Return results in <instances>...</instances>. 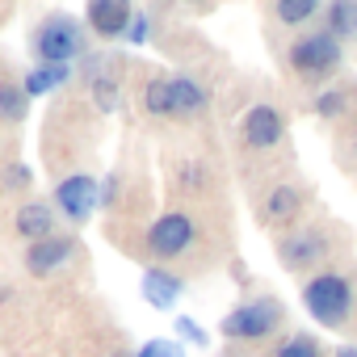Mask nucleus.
I'll return each mask as SVG.
<instances>
[{
    "label": "nucleus",
    "instance_id": "nucleus-15",
    "mask_svg": "<svg viewBox=\"0 0 357 357\" xmlns=\"http://www.w3.org/2000/svg\"><path fill=\"white\" fill-rule=\"evenodd\" d=\"M143 294H147L151 307H172L176 294H181V278L168 273V269H151V273L143 278Z\"/></svg>",
    "mask_w": 357,
    "mask_h": 357
},
{
    "label": "nucleus",
    "instance_id": "nucleus-26",
    "mask_svg": "<svg viewBox=\"0 0 357 357\" xmlns=\"http://www.w3.org/2000/svg\"><path fill=\"white\" fill-rule=\"evenodd\" d=\"M353 160H357V143H353Z\"/></svg>",
    "mask_w": 357,
    "mask_h": 357
},
{
    "label": "nucleus",
    "instance_id": "nucleus-22",
    "mask_svg": "<svg viewBox=\"0 0 357 357\" xmlns=\"http://www.w3.org/2000/svg\"><path fill=\"white\" fill-rule=\"evenodd\" d=\"M139 357H181V349L168 344V340H151V344L139 349Z\"/></svg>",
    "mask_w": 357,
    "mask_h": 357
},
{
    "label": "nucleus",
    "instance_id": "nucleus-27",
    "mask_svg": "<svg viewBox=\"0 0 357 357\" xmlns=\"http://www.w3.org/2000/svg\"><path fill=\"white\" fill-rule=\"evenodd\" d=\"M114 357H126V353H114Z\"/></svg>",
    "mask_w": 357,
    "mask_h": 357
},
{
    "label": "nucleus",
    "instance_id": "nucleus-17",
    "mask_svg": "<svg viewBox=\"0 0 357 357\" xmlns=\"http://www.w3.org/2000/svg\"><path fill=\"white\" fill-rule=\"evenodd\" d=\"M273 17H278L282 26L298 30V26L315 22V17H324V5H315V0H278V5H273Z\"/></svg>",
    "mask_w": 357,
    "mask_h": 357
},
{
    "label": "nucleus",
    "instance_id": "nucleus-2",
    "mask_svg": "<svg viewBox=\"0 0 357 357\" xmlns=\"http://www.w3.org/2000/svg\"><path fill=\"white\" fill-rule=\"evenodd\" d=\"M340 59H344L340 38H332L324 26L298 34V38L286 47V63H290V72H294L298 80H307V84H324V80H332V76L340 72Z\"/></svg>",
    "mask_w": 357,
    "mask_h": 357
},
{
    "label": "nucleus",
    "instance_id": "nucleus-14",
    "mask_svg": "<svg viewBox=\"0 0 357 357\" xmlns=\"http://www.w3.org/2000/svg\"><path fill=\"white\" fill-rule=\"evenodd\" d=\"M26 114H30V93H26V84L0 80V126H17Z\"/></svg>",
    "mask_w": 357,
    "mask_h": 357
},
{
    "label": "nucleus",
    "instance_id": "nucleus-4",
    "mask_svg": "<svg viewBox=\"0 0 357 357\" xmlns=\"http://www.w3.org/2000/svg\"><path fill=\"white\" fill-rule=\"evenodd\" d=\"M282 324H286V307L273 294H257V298H244L240 307H231L223 315L219 332L231 344H257V340H269Z\"/></svg>",
    "mask_w": 357,
    "mask_h": 357
},
{
    "label": "nucleus",
    "instance_id": "nucleus-21",
    "mask_svg": "<svg viewBox=\"0 0 357 357\" xmlns=\"http://www.w3.org/2000/svg\"><path fill=\"white\" fill-rule=\"evenodd\" d=\"M273 357H324V353H319V344H315L311 336H290Z\"/></svg>",
    "mask_w": 357,
    "mask_h": 357
},
{
    "label": "nucleus",
    "instance_id": "nucleus-7",
    "mask_svg": "<svg viewBox=\"0 0 357 357\" xmlns=\"http://www.w3.org/2000/svg\"><path fill=\"white\" fill-rule=\"evenodd\" d=\"M286 139V114L278 105H252L240 118V143L248 151H273Z\"/></svg>",
    "mask_w": 357,
    "mask_h": 357
},
{
    "label": "nucleus",
    "instance_id": "nucleus-11",
    "mask_svg": "<svg viewBox=\"0 0 357 357\" xmlns=\"http://www.w3.org/2000/svg\"><path fill=\"white\" fill-rule=\"evenodd\" d=\"M72 257H76V240H72V236H51V240L26 248V269H30L34 278H51V273L63 269Z\"/></svg>",
    "mask_w": 357,
    "mask_h": 357
},
{
    "label": "nucleus",
    "instance_id": "nucleus-19",
    "mask_svg": "<svg viewBox=\"0 0 357 357\" xmlns=\"http://www.w3.org/2000/svg\"><path fill=\"white\" fill-rule=\"evenodd\" d=\"M143 109L155 114V118H172V93H168V76H155L147 80L143 89Z\"/></svg>",
    "mask_w": 357,
    "mask_h": 357
},
{
    "label": "nucleus",
    "instance_id": "nucleus-3",
    "mask_svg": "<svg viewBox=\"0 0 357 357\" xmlns=\"http://www.w3.org/2000/svg\"><path fill=\"white\" fill-rule=\"evenodd\" d=\"M84 43H89V30H84L76 17H68V13L43 17V22L34 26V34H30V51H34L38 63H47V68H68L72 59L84 55Z\"/></svg>",
    "mask_w": 357,
    "mask_h": 357
},
{
    "label": "nucleus",
    "instance_id": "nucleus-13",
    "mask_svg": "<svg viewBox=\"0 0 357 357\" xmlns=\"http://www.w3.org/2000/svg\"><path fill=\"white\" fill-rule=\"evenodd\" d=\"M168 93H172V118H198L206 109V89L190 76H168Z\"/></svg>",
    "mask_w": 357,
    "mask_h": 357
},
{
    "label": "nucleus",
    "instance_id": "nucleus-8",
    "mask_svg": "<svg viewBox=\"0 0 357 357\" xmlns=\"http://www.w3.org/2000/svg\"><path fill=\"white\" fill-rule=\"evenodd\" d=\"M97 198H101V190H97V181H93L89 172H72V176H63V181L55 185V211L68 223H76V227L93 219Z\"/></svg>",
    "mask_w": 357,
    "mask_h": 357
},
{
    "label": "nucleus",
    "instance_id": "nucleus-24",
    "mask_svg": "<svg viewBox=\"0 0 357 357\" xmlns=\"http://www.w3.org/2000/svg\"><path fill=\"white\" fill-rule=\"evenodd\" d=\"M336 357H357V344H340V349H336Z\"/></svg>",
    "mask_w": 357,
    "mask_h": 357
},
{
    "label": "nucleus",
    "instance_id": "nucleus-10",
    "mask_svg": "<svg viewBox=\"0 0 357 357\" xmlns=\"http://www.w3.org/2000/svg\"><path fill=\"white\" fill-rule=\"evenodd\" d=\"M13 236L26 240V248H30V244H43V240H51V236H59V215H55V206H51V202H26V206H17V215H13Z\"/></svg>",
    "mask_w": 357,
    "mask_h": 357
},
{
    "label": "nucleus",
    "instance_id": "nucleus-5",
    "mask_svg": "<svg viewBox=\"0 0 357 357\" xmlns=\"http://www.w3.org/2000/svg\"><path fill=\"white\" fill-rule=\"evenodd\" d=\"M328 257H332V244H328L324 223H303V227H294V231H286L278 240V261H282L286 273L311 278V269H319Z\"/></svg>",
    "mask_w": 357,
    "mask_h": 357
},
{
    "label": "nucleus",
    "instance_id": "nucleus-16",
    "mask_svg": "<svg viewBox=\"0 0 357 357\" xmlns=\"http://www.w3.org/2000/svg\"><path fill=\"white\" fill-rule=\"evenodd\" d=\"M324 122H340L349 109H353V93H349V84H332V89H319V97H315V105H311Z\"/></svg>",
    "mask_w": 357,
    "mask_h": 357
},
{
    "label": "nucleus",
    "instance_id": "nucleus-6",
    "mask_svg": "<svg viewBox=\"0 0 357 357\" xmlns=\"http://www.w3.org/2000/svg\"><path fill=\"white\" fill-rule=\"evenodd\" d=\"M194 240H198V219H194L190 211H164V215L147 227V252H151L160 265L185 257V252L194 248Z\"/></svg>",
    "mask_w": 357,
    "mask_h": 357
},
{
    "label": "nucleus",
    "instance_id": "nucleus-12",
    "mask_svg": "<svg viewBox=\"0 0 357 357\" xmlns=\"http://www.w3.org/2000/svg\"><path fill=\"white\" fill-rule=\"evenodd\" d=\"M303 202H307L303 185H273L269 198H265V206H261L265 227H286V223H294V219L303 215Z\"/></svg>",
    "mask_w": 357,
    "mask_h": 357
},
{
    "label": "nucleus",
    "instance_id": "nucleus-1",
    "mask_svg": "<svg viewBox=\"0 0 357 357\" xmlns=\"http://www.w3.org/2000/svg\"><path fill=\"white\" fill-rule=\"evenodd\" d=\"M303 307H307V315H311L315 324L340 332V328H349V319H353L357 286H353V278L340 273V269H319V273H311V278L303 282Z\"/></svg>",
    "mask_w": 357,
    "mask_h": 357
},
{
    "label": "nucleus",
    "instance_id": "nucleus-9",
    "mask_svg": "<svg viewBox=\"0 0 357 357\" xmlns=\"http://www.w3.org/2000/svg\"><path fill=\"white\" fill-rule=\"evenodd\" d=\"M135 26V9L122 0H93L84 9V30H93L97 38H122Z\"/></svg>",
    "mask_w": 357,
    "mask_h": 357
},
{
    "label": "nucleus",
    "instance_id": "nucleus-25",
    "mask_svg": "<svg viewBox=\"0 0 357 357\" xmlns=\"http://www.w3.org/2000/svg\"><path fill=\"white\" fill-rule=\"evenodd\" d=\"M223 357H244V353H240V349H227V353H223Z\"/></svg>",
    "mask_w": 357,
    "mask_h": 357
},
{
    "label": "nucleus",
    "instance_id": "nucleus-20",
    "mask_svg": "<svg viewBox=\"0 0 357 357\" xmlns=\"http://www.w3.org/2000/svg\"><path fill=\"white\" fill-rule=\"evenodd\" d=\"M68 80V68H47V63H38L30 76H26V93L34 97V93H51V89H59Z\"/></svg>",
    "mask_w": 357,
    "mask_h": 357
},
{
    "label": "nucleus",
    "instance_id": "nucleus-23",
    "mask_svg": "<svg viewBox=\"0 0 357 357\" xmlns=\"http://www.w3.org/2000/svg\"><path fill=\"white\" fill-rule=\"evenodd\" d=\"M176 332H181L185 340H194V344H206V332L194 328V319H181V324H176Z\"/></svg>",
    "mask_w": 357,
    "mask_h": 357
},
{
    "label": "nucleus",
    "instance_id": "nucleus-18",
    "mask_svg": "<svg viewBox=\"0 0 357 357\" xmlns=\"http://www.w3.org/2000/svg\"><path fill=\"white\" fill-rule=\"evenodd\" d=\"M324 30L332 38H353L357 34V5H349V0L324 5Z\"/></svg>",
    "mask_w": 357,
    "mask_h": 357
}]
</instances>
